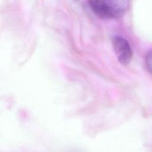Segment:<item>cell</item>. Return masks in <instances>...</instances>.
<instances>
[{"label": "cell", "mask_w": 152, "mask_h": 152, "mask_svg": "<svg viewBox=\"0 0 152 152\" xmlns=\"http://www.w3.org/2000/svg\"><path fill=\"white\" fill-rule=\"evenodd\" d=\"M115 53L119 62L122 65L129 64L132 57V50L129 42L125 38L116 36L112 39Z\"/></svg>", "instance_id": "2"}, {"label": "cell", "mask_w": 152, "mask_h": 152, "mask_svg": "<svg viewBox=\"0 0 152 152\" xmlns=\"http://www.w3.org/2000/svg\"><path fill=\"white\" fill-rule=\"evenodd\" d=\"M93 13L102 19H116L122 17L129 7V0H88Z\"/></svg>", "instance_id": "1"}, {"label": "cell", "mask_w": 152, "mask_h": 152, "mask_svg": "<svg viewBox=\"0 0 152 152\" xmlns=\"http://www.w3.org/2000/svg\"><path fill=\"white\" fill-rule=\"evenodd\" d=\"M145 64L148 71L152 74V50L148 52L146 54Z\"/></svg>", "instance_id": "3"}]
</instances>
